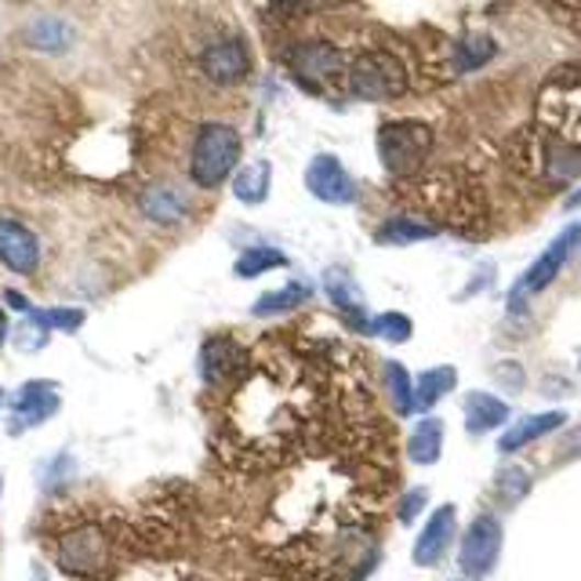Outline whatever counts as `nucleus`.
<instances>
[{"label": "nucleus", "instance_id": "nucleus-1", "mask_svg": "<svg viewBox=\"0 0 581 581\" xmlns=\"http://www.w3.org/2000/svg\"><path fill=\"white\" fill-rule=\"evenodd\" d=\"M241 135L230 124H204L193 142V160H189V175L197 186L215 189L233 175L236 160H241Z\"/></svg>", "mask_w": 581, "mask_h": 581}, {"label": "nucleus", "instance_id": "nucleus-2", "mask_svg": "<svg viewBox=\"0 0 581 581\" xmlns=\"http://www.w3.org/2000/svg\"><path fill=\"white\" fill-rule=\"evenodd\" d=\"M433 146V132L425 124H386L378 132V153H382V164L393 175H411L418 164L429 157Z\"/></svg>", "mask_w": 581, "mask_h": 581}, {"label": "nucleus", "instance_id": "nucleus-3", "mask_svg": "<svg viewBox=\"0 0 581 581\" xmlns=\"http://www.w3.org/2000/svg\"><path fill=\"white\" fill-rule=\"evenodd\" d=\"M403 69L396 58L389 55H360L357 63L349 66V88L357 99L367 102H382V99H393V94L403 91Z\"/></svg>", "mask_w": 581, "mask_h": 581}, {"label": "nucleus", "instance_id": "nucleus-4", "mask_svg": "<svg viewBox=\"0 0 581 581\" xmlns=\"http://www.w3.org/2000/svg\"><path fill=\"white\" fill-rule=\"evenodd\" d=\"M498 556H502V524L491 513H483L472 519L466 538H461L458 563L469 578H488L494 571Z\"/></svg>", "mask_w": 581, "mask_h": 581}, {"label": "nucleus", "instance_id": "nucleus-5", "mask_svg": "<svg viewBox=\"0 0 581 581\" xmlns=\"http://www.w3.org/2000/svg\"><path fill=\"white\" fill-rule=\"evenodd\" d=\"M578 247V230L571 225V230H563L560 233V241H552L545 252L530 262V269L519 277V283H516V291H513V299H509V305L513 310H519L524 305V299H530V294H541L549 283L560 277V269H563V262H567V255H571Z\"/></svg>", "mask_w": 581, "mask_h": 581}, {"label": "nucleus", "instance_id": "nucleus-6", "mask_svg": "<svg viewBox=\"0 0 581 581\" xmlns=\"http://www.w3.org/2000/svg\"><path fill=\"white\" fill-rule=\"evenodd\" d=\"M305 189L316 200H324V204H353L357 200V182L346 171V164L338 157H327V153L310 160V168H305Z\"/></svg>", "mask_w": 581, "mask_h": 581}, {"label": "nucleus", "instance_id": "nucleus-7", "mask_svg": "<svg viewBox=\"0 0 581 581\" xmlns=\"http://www.w3.org/2000/svg\"><path fill=\"white\" fill-rule=\"evenodd\" d=\"M288 63H291V69H294V77H299L305 88H316V91L327 88L331 80L342 74V55H338V47H331V44H324V41L291 47Z\"/></svg>", "mask_w": 581, "mask_h": 581}, {"label": "nucleus", "instance_id": "nucleus-8", "mask_svg": "<svg viewBox=\"0 0 581 581\" xmlns=\"http://www.w3.org/2000/svg\"><path fill=\"white\" fill-rule=\"evenodd\" d=\"M58 411V386L55 382H26L15 393V403H11V433H26L33 425L47 422Z\"/></svg>", "mask_w": 581, "mask_h": 581}, {"label": "nucleus", "instance_id": "nucleus-9", "mask_svg": "<svg viewBox=\"0 0 581 581\" xmlns=\"http://www.w3.org/2000/svg\"><path fill=\"white\" fill-rule=\"evenodd\" d=\"M0 262L19 277H30L41 266V244L26 225L15 219H0Z\"/></svg>", "mask_w": 581, "mask_h": 581}, {"label": "nucleus", "instance_id": "nucleus-10", "mask_svg": "<svg viewBox=\"0 0 581 581\" xmlns=\"http://www.w3.org/2000/svg\"><path fill=\"white\" fill-rule=\"evenodd\" d=\"M105 560V538L99 527H77L58 541V563L69 574H91Z\"/></svg>", "mask_w": 581, "mask_h": 581}, {"label": "nucleus", "instance_id": "nucleus-11", "mask_svg": "<svg viewBox=\"0 0 581 581\" xmlns=\"http://www.w3.org/2000/svg\"><path fill=\"white\" fill-rule=\"evenodd\" d=\"M455 505H440L436 513L425 519V530L414 541V563L418 567H436L444 560V552L450 549V541H455Z\"/></svg>", "mask_w": 581, "mask_h": 581}, {"label": "nucleus", "instance_id": "nucleus-12", "mask_svg": "<svg viewBox=\"0 0 581 581\" xmlns=\"http://www.w3.org/2000/svg\"><path fill=\"white\" fill-rule=\"evenodd\" d=\"M244 367V349L233 338H208L200 349V378L208 386H222Z\"/></svg>", "mask_w": 581, "mask_h": 581}, {"label": "nucleus", "instance_id": "nucleus-13", "mask_svg": "<svg viewBox=\"0 0 581 581\" xmlns=\"http://www.w3.org/2000/svg\"><path fill=\"white\" fill-rule=\"evenodd\" d=\"M200 66L204 74L215 80V85H233L247 74V47L241 41H222L211 44L204 55H200Z\"/></svg>", "mask_w": 581, "mask_h": 581}, {"label": "nucleus", "instance_id": "nucleus-14", "mask_svg": "<svg viewBox=\"0 0 581 581\" xmlns=\"http://www.w3.org/2000/svg\"><path fill=\"white\" fill-rule=\"evenodd\" d=\"M567 422L563 411H545V414H527V418H519L513 429H509L502 440H498V447L505 450V455H513V450L527 447L530 440H538V436H549L552 429H560V425Z\"/></svg>", "mask_w": 581, "mask_h": 581}, {"label": "nucleus", "instance_id": "nucleus-15", "mask_svg": "<svg viewBox=\"0 0 581 581\" xmlns=\"http://www.w3.org/2000/svg\"><path fill=\"white\" fill-rule=\"evenodd\" d=\"M505 418H509L505 400H498L491 393H469L466 396V429L472 436L498 429V425H502Z\"/></svg>", "mask_w": 581, "mask_h": 581}, {"label": "nucleus", "instance_id": "nucleus-16", "mask_svg": "<svg viewBox=\"0 0 581 581\" xmlns=\"http://www.w3.org/2000/svg\"><path fill=\"white\" fill-rule=\"evenodd\" d=\"M142 215L153 219L157 225H175L186 215V197L171 186H153L146 197H142Z\"/></svg>", "mask_w": 581, "mask_h": 581}, {"label": "nucleus", "instance_id": "nucleus-17", "mask_svg": "<svg viewBox=\"0 0 581 581\" xmlns=\"http://www.w3.org/2000/svg\"><path fill=\"white\" fill-rule=\"evenodd\" d=\"M444 450V422L440 418H422L414 425L411 440H407V455L414 466H433Z\"/></svg>", "mask_w": 581, "mask_h": 581}, {"label": "nucleus", "instance_id": "nucleus-18", "mask_svg": "<svg viewBox=\"0 0 581 581\" xmlns=\"http://www.w3.org/2000/svg\"><path fill=\"white\" fill-rule=\"evenodd\" d=\"M272 168L266 160H255L247 164V168H241L233 175V197L241 200V204H262V200L269 197V182H272Z\"/></svg>", "mask_w": 581, "mask_h": 581}, {"label": "nucleus", "instance_id": "nucleus-19", "mask_svg": "<svg viewBox=\"0 0 581 581\" xmlns=\"http://www.w3.org/2000/svg\"><path fill=\"white\" fill-rule=\"evenodd\" d=\"M455 382H458L455 367H433V371H425L418 378V386H414V411L436 407V400L447 396L450 389H455Z\"/></svg>", "mask_w": 581, "mask_h": 581}, {"label": "nucleus", "instance_id": "nucleus-20", "mask_svg": "<svg viewBox=\"0 0 581 581\" xmlns=\"http://www.w3.org/2000/svg\"><path fill=\"white\" fill-rule=\"evenodd\" d=\"M324 283H327V291H331V299H335V305H338V310H346V313L353 316V324L367 327L364 310H360V294H357V283H353V277H349V272H346V269H331L327 277H324Z\"/></svg>", "mask_w": 581, "mask_h": 581}, {"label": "nucleus", "instance_id": "nucleus-21", "mask_svg": "<svg viewBox=\"0 0 581 581\" xmlns=\"http://www.w3.org/2000/svg\"><path fill=\"white\" fill-rule=\"evenodd\" d=\"M310 288L305 283H288V288H277V291H269L262 294L255 305H252V313L255 316H272V313H291V310H299L302 302H310Z\"/></svg>", "mask_w": 581, "mask_h": 581}, {"label": "nucleus", "instance_id": "nucleus-22", "mask_svg": "<svg viewBox=\"0 0 581 581\" xmlns=\"http://www.w3.org/2000/svg\"><path fill=\"white\" fill-rule=\"evenodd\" d=\"M436 230L429 222H414V219H389L382 230H378V241L382 244H422V241H433Z\"/></svg>", "mask_w": 581, "mask_h": 581}, {"label": "nucleus", "instance_id": "nucleus-23", "mask_svg": "<svg viewBox=\"0 0 581 581\" xmlns=\"http://www.w3.org/2000/svg\"><path fill=\"white\" fill-rule=\"evenodd\" d=\"M288 266V255L277 252V247H252V252L241 255V262H236V277L252 280V277H262L269 269H280Z\"/></svg>", "mask_w": 581, "mask_h": 581}, {"label": "nucleus", "instance_id": "nucleus-24", "mask_svg": "<svg viewBox=\"0 0 581 581\" xmlns=\"http://www.w3.org/2000/svg\"><path fill=\"white\" fill-rule=\"evenodd\" d=\"M26 41L33 47H41V52H63V47L69 44V26L58 19H37L26 30Z\"/></svg>", "mask_w": 581, "mask_h": 581}, {"label": "nucleus", "instance_id": "nucleus-25", "mask_svg": "<svg viewBox=\"0 0 581 581\" xmlns=\"http://www.w3.org/2000/svg\"><path fill=\"white\" fill-rule=\"evenodd\" d=\"M494 491H498V498H502L505 505L524 502V494L530 491V472L524 466H505L494 477Z\"/></svg>", "mask_w": 581, "mask_h": 581}, {"label": "nucleus", "instance_id": "nucleus-26", "mask_svg": "<svg viewBox=\"0 0 581 581\" xmlns=\"http://www.w3.org/2000/svg\"><path fill=\"white\" fill-rule=\"evenodd\" d=\"M386 378H389V393H393L396 403V414H411L414 411V389H411V378H407V367L389 360L386 364Z\"/></svg>", "mask_w": 581, "mask_h": 581}, {"label": "nucleus", "instance_id": "nucleus-27", "mask_svg": "<svg viewBox=\"0 0 581 581\" xmlns=\"http://www.w3.org/2000/svg\"><path fill=\"white\" fill-rule=\"evenodd\" d=\"M367 331L378 335V338H386V342H407L411 338V320L403 313H382L367 324Z\"/></svg>", "mask_w": 581, "mask_h": 581}, {"label": "nucleus", "instance_id": "nucleus-28", "mask_svg": "<svg viewBox=\"0 0 581 581\" xmlns=\"http://www.w3.org/2000/svg\"><path fill=\"white\" fill-rule=\"evenodd\" d=\"M30 320H37L47 331H80L85 310H30Z\"/></svg>", "mask_w": 581, "mask_h": 581}, {"label": "nucleus", "instance_id": "nucleus-29", "mask_svg": "<svg viewBox=\"0 0 581 581\" xmlns=\"http://www.w3.org/2000/svg\"><path fill=\"white\" fill-rule=\"evenodd\" d=\"M491 55H494V44H491L488 37H469L466 44H461V52H458V58H461V69H469V66H483Z\"/></svg>", "mask_w": 581, "mask_h": 581}, {"label": "nucleus", "instance_id": "nucleus-30", "mask_svg": "<svg viewBox=\"0 0 581 581\" xmlns=\"http://www.w3.org/2000/svg\"><path fill=\"white\" fill-rule=\"evenodd\" d=\"M425 502H429V491H425V488L407 491V498H403V502H400V513H396V516H400V524H414V516L422 513Z\"/></svg>", "mask_w": 581, "mask_h": 581}, {"label": "nucleus", "instance_id": "nucleus-31", "mask_svg": "<svg viewBox=\"0 0 581 581\" xmlns=\"http://www.w3.org/2000/svg\"><path fill=\"white\" fill-rule=\"evenodd\" d=\"M44 338H47V327H41L37 320H26V324L19 327V346H22V349L37 353V349L44 346Z\"/></svg>", "mask_w": 581, "mask_h": 581}, {"label": "nucleus", "instance_id": "nucleus-32", "mask_svg": "<svg viewBox=\"0 0 581 581\" xmlns=\"http://www.w3.org/2000/svg\"><path fill=\"white\" fill-rule=\"evenodd\" d=\"M8 305H15V310H26V313L33 310V305H30L26 299H22V294H19V291H8Z\"/></svg>", "mask_w": 581, "mask_h": 581}, {"label": "nucleus", "instance_id": "nucleus-33", "mask_svg": "<svg viewBox=\"0 0 581 581\" xmlns=\"http://www.w3.org/2000/svg\"><path fill=\"white\" fill-rule=\"evenodd\" d=\"M4 338H8V316L0 310V346H4Z\"/></svg>", "mask_w": 581, "mask_h": 581}, {"label": "nucleus", "instance_id": "nucleus-34", "mask_svg": "<svg viewBox=\"0 0 581 581\" xmlns=\"http://www.w3.org/2000/svg\"><path fill=\"white\" fill-rule=\"evenodd\" d=\"M567 208H581V189H578V193L571 197V204H567Z\"/></svg>", "mask_w": 581, "mask_h": 581}, {"label": "nucleus", "instance_id": "nucleus-35", "mask_svg": "<svg viewBox=\"0 0 581 581\" xmlns=\"http://www.w3.org/2000/svg\"><path fill=\"white\" fill-rule=\"evenodd\" d=\"M280 4H299V0H280Z\"/></svg>", "mask_w": 581, "mask_h": 581}, {"label": "nucleus", "instance_id": "nucleus-36", "mask_svg": "<svg viewBox=\"0 0 581 581\" xmlns=\"http://www.w3.org/2000/svg\"><path fill=\"white\" fill-rule=\"evenodd\" d=\"M574 230H578V244H581V225H574Z\"/></svg>", "mask_w": 581, "mask_h": 581}, {"label": "nucleus", "instance_id": "nucleus-37", "mask_svg": "<svg viewBox=\"0 0 581 581\" xmlns=\"http://www.w3.org/2000/svg\"><path fill=\"white\" fill-rule=\"evenodd\" d=\"M0 403H4V389H0Z\"/></svg>", "mask_w": 581, "mask_h": 581}, {"label": "nucleus", "instance_id": "nucleus-38", "mask_svg": "<svg viewBox=\"0 0 581 581\" xmlns=\"http://www.w3.org/2000/svg\"><path fill=\"white\" fill-rule=\"evenodd\" d=\"M0 494H4V480H0Z\"/></svg>", "mask_w": 581, "mask_h": 581}]
</instances>
